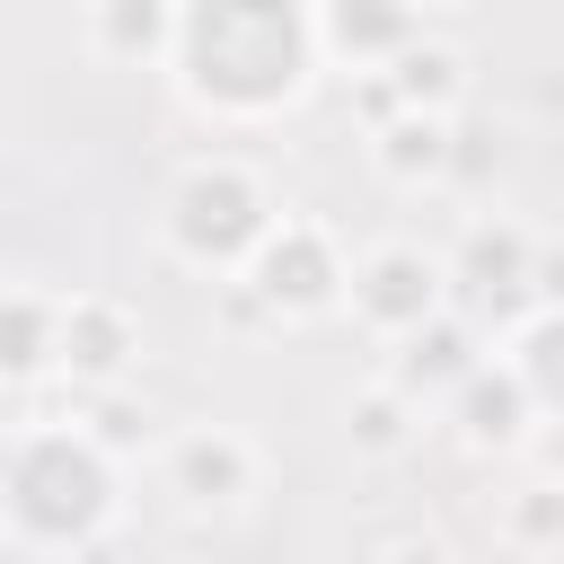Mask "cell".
<instances>
[{"label": "cell", "mask_w": 564, "mask_h": 564, "mask_svg": "<svg viewBox=\"0 0 564 564\" xmlns=\"http://www.w3.org/2000/svg\"><path fill=\"white\" fill-rule=\"evenodd\" d=\"M317 70L326 62H317L308 0H176L167 79L203 123L220 132L282 123L317 88Z\"/></svg>", "instance_id": "cell-1"}, {"label": "cell", "mask_w": 564, "mask_h": 564, "mask_svg": "<svg viewBox=\"0 0 564 564\" xmlns=\"http://www.w3.org/2000/svg\"><path fill=\"white\" fill-rule=\"evenodd\" d=\"M115 520H123V458H106L70 414L0 432V546L88 555Z\"/></svg>", "instance_id": "cell-2"}, {"label": "cell", "mask_w": 564, "mask_h": 564, "mask_svg": "<svg viewBox=\"0 0 564 564\" xmlns=\"http://www.w3.org/2000/svg\"><path fill=\"white\" fill-rule=\"evenodd\" d=\"M282 220V194L256 159L238 150H203L167 176L159 194V247L185 264V273H212V282H238V264L256 256V238Z\"/></svg>", "instance_id": "cell-3"}, {"label": "cell", "mask_w": 564, "mask_h": 564, "mask_svg": "<svg viewBox=\"0 0 564 564\" xmlns=\"http://www.w3.org/2000/svg\"><path fill=\"white\" fill-rule=\"evenodd\" d=\"M441 282L467 326H485V308H494V326H511L520 308L555 300V247L538 229H520L511 212H476L458 229V247L441 256Z\"/></svg>", "instance_id": "cell-4"}, {"label": "cell", "mask_w": 564, "mask_h": 564, "mask_svg": "<svg viewBox=\"0 0 564 564\" xmlns=\"http://www.w3.org/2000/svg\"><path fill=\"white\" fill-rule=\"evenodd\" d=\"M344 238L326 229V220H308V212H282L264 238H256V256L238 264V291L264 308V317H282V326H308V317H335L344 308Z\"/></svg>", "instance_id": "cell-5"}, {"label": "cell", "mask_w": 564, "mask_h": 564, "mask_svg": "<svg viewBox=\"0 0 564 564\" xmlns=\"http://www.w3.org/2000/svg\"><path fill=\"white\" fill-rule=\"evenodd\" d=\"M449 308V282H441V247H414V238H379L344 264V317L370 335V344H397L414 326H432Z\"/></svg>", "instance_id": "cell-6"}, {"label": "cell", "mask_w": 564, "mask_h": 564, "mask_svg": "<svg viewBox=\"0 0 564 564\" xmlns=\"http://www.w3.org/2000/svg\"><path fill=\"white\" fill-rule=\"evenodd\" d=\"M159 485L185 511H247L264 494V441L220 423V414L176 423V432H159Z\"/></svg>", "instance_id": "cell-7"}, {"label": "cell", "mask_w": 564, "mask_h": 564, "mask_svg": "<svg viewBox=\"0 0 564 564\" xmlns=\"http://www.w3.org/2000/svg\"><path fill=\"white\" fill-rule=\"evenodd\" d=\"M53 379H70V397H106L141 379V317L115 291H62V326H53Z\"/></svg>", "instance_id": "cell-8"}, {"label": "cell", "mask_w": 564, "mask_h": 564, "mask_svg": "<svg viewBox=\"0 0 564 564\" xmlns=\"http://www.w3.org/2000/svg\"><path fill=\"white\" fill-rule=\"evenodd\" d=\"M441 423L458 432V449L467 458H546V441H555V423L494 370V352L449 388V405H441Z\"/></svg>", "instance_id": "cell-9"}, {"label": "cell", "mask_w": 564, "mask_h": 564, "mask_svg": "<svg viewBox=\"0 0 564 564\" xmlns=\"http://www.w3.org/2000/svg\"><path fill=\"white\" fill-rule=\"evenodd\" d=\"M476 361H485V326H467L458 308H441L432 326H414V335H397V344H388L379 388H388L397 405H414V414H441V405H449V388H458Z\"/></svg>", "instance_id": "cell-10"}, {"label": "cell", "mask_w": 564, "mask_h": 564, "mask_svg": "<svg viewBox=\"0 0 564 564\" xmlns=\"http://www.w3.org/2000/svg\"><path fill=\"white\" fill-rule=\"evenodd\" d=\"M308 26H317V62L326 70L379 79L423 35V9L414 0H308Z\"/></svg>", "instance_id": "cell-11"}, {"label": "cell", "mask_w": 564, "mask_h": 564, "mask_svg": "<svg viewBox=\"0 0 564 564\" xmlns=\"http://www.w3.org/2000/svg\"><path fill=\"white\" fill-rule=\"evenodd\" d=\"M485 352H494V370H502L546 423L564 414V370H555V352H564V308H555V300H538V308H520L511 326H494Z\"/></svg>", "instance_id": "cell-12"}, {"label": "cell", "mask_w": 564, "mask_h": 564, "mask_svg": "<svg viewBox=\"0 0 564 564\" xmlns=\"http://www.w3.org/2000/svg\"><path fill=\"white\" fill-rule=\"evenodd\" d=\"M53 326H62V291L0 282V397H26L53 379Z\"/></svg>", "instance_id": "cell-13"}, {"label": "cell", "mask_w": 564, "mask_h": 564, "mask_svg": "<svg viewBox=\"0 0 564 564\" xmlns=\"http://www.w3.org/2000/svg\"><path fill=\"white\" fill-rule=\"evenodd\" d=\"M370 167L397 194L449 185V115H388V123H370Z\"/></svg>", "instance_id": "cell-14"}, {"label": "cell", "mask_w": 564, "mask_h": 564, "mask_svg": "<svg viewBox=\"0 0 564 564\" xmlns=\"http://www.w3.org/2000/svg\"><path fill=\"white\" fill-rule=\"evenodd\" d=\"M167 35H176V0H88V53L97 62L167 70Z\"/></svg>", "instance_id": "cell-15"}, {"label": "cell", "mask_w": 564, "mask_h": 564, "mask_svg": "<svg viewBox=\"0 0 564 564\" xmlns=\"http://www.w3.org/2000/svg\"><path fill=\"white\" fill-rule=\"evenodd\" d=\"M379 79H388V97H397L405 115H458V97H467V62H458V44H441V35H414Z\"/></svg>", "instance_id": "cell-16"}, {"label": "cell", "mask_w": 564, "mask_h": 564, "mask_svg": "<svg viewBox=\"0 0 564 564\" xmlns=\"http://www.w3.org/2000/svg\"><path fill=\"white\" fill-rule=\"evenodd\" d=\"M494 538L511 546V555H555V538H564V494H555V476L538 467L529 485H511V494H494Z\"/></svg>", "instance_id": "cell-17"}, {"label": "cell", "mask_w": 564, "mask_h": 564, "mask_svg": "<svg viewBox=\"0 0 564 564\" xmlns=\"http://www.w3.org/2000/svg\"><path fill=\"white\" fill-rule=\"evenodd\" d=\"M344 423H352V449H370V458H388V449H405V441H414V423H423V414H414V405H397L388 388H361Z\"/></svg>", "instance_id": "cell-18"}, {"label": "cell", "mask_w": 564, "mask_h": 564, "mask_svg": "<svg viewBox=\"0 0 564 564\" xmlns=\"http://www.w3.org/2000/svg\"><path fill=\"white\" fill-rule=\"evenodd\" d=\"M370 564H458V555H449V538H432V529H414V538H388V546H379Z\"/></svg>", "instance_id": "cell-19"}, {"label": "cell", "mask_w": 564, "mask_h": 564, "mask_svg": "<svg viewBox=\"0 0 564 564\" xmlns=\"http://www.w3.org/2000/svg\"><path fill=\"white\" fill-rule=\"evenodd\" d=\"M414 9H467V0H414Z\"/></svg>", "instance_id": "cell-20"}]
</instances>
